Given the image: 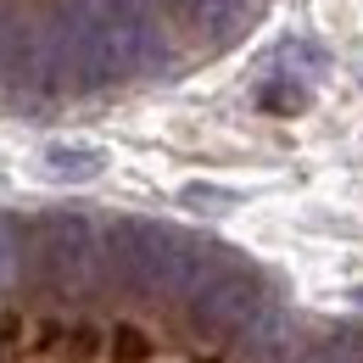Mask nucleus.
<instances>
[{
  "mask_svg": "<svg viewBox=\"0 0 363 363\" xmlns=\"http://www.w3.org/2000/svg\"><path fill=\"white\" fill-rule=\"evenodd\" d=\"M174 235L179 229L151 224V218H112L106 229V269L135 296H168V269H174Z\"/></svg>",
  "mask_w": 363,
  "mask_h": 363,
  "instance_id": "obj_1",
  "label": "nucleus"
},
{
  "mask_svg": "<svg viewBox=\"0 0 363 363\" xmlns=\"http://www.w3.org/2000/svg\"><path fill=\"white\" fill-rule=\"evenodd\" d=\"M28 257H34V269H40L45 285H56V291H84L95 279V269L106 263V240H95L90 218L56 213V218H40V224H34Z\"/></svg>",
  "mask_w": 363,
  "mask_h": 363,
  "instance_id": "obj_2",
  "label": "nucleus"
},
{
  "mask_svg": "<svg viewBox=\"0 0 363 363\" xmlns=\"http://www.w3.org/2000/svg\"><path fill=\"white\" fill-rule=\"evenodd\" d=\"M56 17H62V28H67L73 73H79L84 90H101V84L135 73V67H129V50H123V34H118V23H112V11H106V0H62Z\"/></svg>",
  "mask_w": 363,
  "mask_h": 363,
  "instance_id": "obj_3",
  "label": "nucleus"
},
{
  "mask_svg": "<svg viewBox=\"0 0 363 363\" xmlns=\"http://www.w3.org/2000/svg\"><path fill=\"white\" fill-rule=\"evenodd\" d=\"M269 296L257 285V274L240 269V263H224L207 285H196V302H190V324L201 335H240V324L257 313Z\"/></svg>",
  "mask_w": 363,
  "mask_h": 363,
  "instance_id": "obj_4",
  "label": "nucleus"
},
{
  "mask_svg": "<svg viewBox=\"0 0 363 363\" xmlns=\"http://www.w3.org/2000/svg\"><path fill=\"white\" fill-rule=\"evenodd\" d=\"M106 11H112V23H118V34H123V50H129V67L145 73V67H162V23H157V11H151V0H106Z\"/></svg>",
  "mask_w": 363,
  "mask_h": 363,
  "instance_id": "obj_5",
  "label": "nucleus"
},
{
  "mask_svg": "<svg viewBox=\"0 0 363 363\" xmlns=\"http://www.w3.org/2000/svg\"><path fill=\"white\" fill-rule=\"evenodd\" d=\"M285 341H291V318L279 313L274 302H263L257 313L240 324V352H246V358H257V363L279 358V352H285Z\"/></svg>",
  "mask_w": 363,
  "mask_h": 363,
  "instance_id": "obj_6",
  "label": "nucleus"
},
{
  "mask_svg": "<svg viewBox=\"0 0 363 363\" xmlns=\"http://www.w3.org/2000/svg\"><path fill=\"white\" fill-rule=\"evenodd\" d=\"M101 168H106V151H95V145H50L45 151V174L50 179L84 184V179H101Z\"/></svg>",
  "mask_w": 363,
  "mask_h": 363,
  "instance_id": "obj_7",
  "label": "nucleus"
},
{
  "mask_svg": "<svg viewBox=\"0 0 363 363\" xmlns=\"http://www.w3.org/2000/svg\"><path fill=\"white\" fill-rule=\"evenodd\" d=\"M308 95H313V84H302V79L279 73L274 84H263V90H257V101H263L269 112H296V106H308Z\"/></svg>",
  "mask_w": 363,
  "mask_h": 363,
  "instance_id": "obj_8",
  "label": "nucleus"
},
{
  "mask_svg": "<svg viewBox=\"0 0 363 363\" xmlns=\"http://www.w3.org/2000/svg\"><path fill=\"white\" fill-rule=\"evenodd\" d=\"M279 62L291 67V79H302V84H318V73H324V50H313V45H285L279 50Z\"/></svg>",
  "mask_w": 363,
  "mask_h": 363,
  "instance_id": "obj_9",
  "label": "nucleus"
},
{
  "mask_svg": "<svg viewBox=\"0 0 363 363\" xmlns=\"http://www.w3.org/2000/svg\"><path fill=\"white\" fill-rule=\"evenodd\" d=\"M302 363H363V347L352 341V335H335V341L308 347V358H302Z\"/></svg>",
  "mask_w": 363,
  "mask_h": 363,
  "instance_id": "obj_10",
  "label": "nucleus"
},
{
  "mask_svg": "<svg viewBox=\"0 0 363 363\" xmlns=\"http://www.w3.org/2000/svg\"><path fill=\"white\" fill-rule=\"evenodd\" d=\"M17 34H23V17H17L11 6H0V73H6V62H11V45H17Z\"/></svg>",
  "mask_w": 363,
  "mask_h": 363,
  "instance_id": "obj_11",
  "label": "nucleus"
},
{
  "mask_svg": "<svg viewBox=\"0 0 363 363\" xmlns=\"http://www.w3.org/2000/svg\"><path fill=\"white\" fill-rule=\"evenodd\" d=\"M184 201H190V207H207V213H224L218 201H235V196H229V190H213V184H190Z\"/></svg>",
  "mask_w": 363,
  "mask_h": 363,
  "instance_id": "obj_12",
  "label": "nucleus"
},
{
  "mask_svg": "<svg viewBox=\"0 0 363 363\" xmlns=\"http://www.w3.org/2000/svg\"><path fill=\"white\" fill-rule=\"evenodd\" d=\"M17 269V235H11V224L0 218V279Z\"/></svg>",
  "mask_w": 363,
  "mask_h": 363,
  "instance_id": "obj_13",
  "label": "nucleus"
},
{
  "mask_svg": "<svg viewBox=\"0 0 363 363\" xmlns=\"http://www.w3.org/2000/svg\"><path fill=\"white\" fill-rule=\"evenodd\" d=\"M358 302H363V291H358Z\"/></svg>",
  "mask_w": 363,
  "mask_h": 363,
  "instance_id": "obj_14",
  "label": "nucleus"
}]
</instances>
